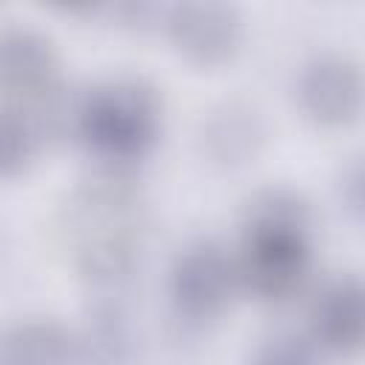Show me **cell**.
Segmentation results:
<instances>
[{"mask_svg":"<svg viewBox=\"0 0 365 365\" xmlns=\"http://www.w3.org/2000/svg\"><path fill=\"white\" fill-rule=\"evenodd\" d=\"M311 254L314 214L297 188L271 185L245 202L240 254L234 257L240 291L268 305L294 299L308 279Z\"/></svg>","mask_w":365,"mask_h":365,"instance_id":"1","label":"cell"},{"mask_svg":"<svg viewBox=\"0 0 365 365\" xmlns=\"http://www.w3.org/2000/svg\"><path fill=\"white\" fill-rule=\"evenodd\" d=\"M66 134L100 165L131 168L163 134V94L143 74H114L68 103Z\"/></svg>","mask_w":365,"mask_h":365,"instance_id":"2","label":"cell"},{"mask_svg":"<svg viewBox=\"0 0 365 365\" xmlns=\"http://www.w3.org/2000/svg\"><path fill=\"white\" fill-rule=\"evenodd\" d=\"M0 103L29 111L43 137L60 134L66 106L63 63L46 31L23 23L0 29Z\"/></svg>","mask_w":365,"mask_h":365,"instance_id":"3","label":"cell"},{"mask_svg":"<svg viewBox=\"0 0 365 365\" xmlns=\"http://www.w3.org/2000/svg\"><path fill=\"white\" fill-rule=\"evenodd\" d=\"M237 291V262L222 245L211 240L185 245L168 268V299L188 322H211L222 317L231 308Z\"/></svg>","mask_w":365,"mask_h":365,"instance_id":"4","label":"cell"},{"mask_svg":"<svg viewBox=\"0 0 365 365\" xmlns=\"http://www.w3.org/2000/svg\"><path fill=\"white\" fill-rule=\"evenodd\" d=\"M163 29L174 51L197 66H225L242 46L245 23L231 3H177L163 11Z\"/></svg>","mask_w":365,"mask_h":365,"instance_id":"5","label":"cell"},{"mask_svg":"<svg viewBox=\"0 0 365 365\" xmlns=\"http://www.w3.org/2000/svg\"><path fill=\"white\" fill-rule=\"evenodd\" d=\"M297 103L317 128H345L362 111L359 63L342 51L314 54L297 77Z\"/></svg>","mask_w":365,"mask_h":365,"instance_id":"6","label":"cell"},{"mask_svg":"<svg viewBox=\"0 0 365 365\" xmlns=\"http://www.w3.org/2000/svg\"><path fill=\"white\" fill-rule=\"evenodd\" d=\"M365 334V291L359 277L342 274L328 279L308 308V339L328 356H354Z\"/></svg>","mask_w":365,"mask_h":365,"instance_id":"7","label":"cell"},{"mask_svg":"<svg viewBox=\"0 0 365 365\" xmlns=\"http://www.w3.org/2000/svg\"><path fill=\"white\" fill-rule=\"evenodd\" d=\"M268 140L265 114L240 97L217 103L200 125V151L208 165L237 171L254 163Z\"/></svg>","mask_w":365,"mask_h":365,"instance_id":"8","label":"cell"},{"mask_svg":"<svg viewBox=\"0 0 365 365\" xmlns=\"http://www.w3.org/2000/svg\"><path fill=\"white\" fill-rule=\"evenodd\" d=\"M0 365H77L74 331L51 317L20 319L0 336Z\"/></svg>","mask_w":365,"mask_h":365,"instance_id":"9","label":"cell"},{"mask_svg":"<svg viewBox=\"0 0 365 365\" xmlns=\"http://www.w3.org/2000/svg\"><path fill=\"white\" fill-rule=\"evenodd\" d=\"M77 365H134L137 336L125 308L117 299H103L86 317L80 334H74Z\"/></svg>","mask_w":365,"mask_h":365,"instance_id":"10","label":"cell"},{"mask_svg":"<svg viewBox=\"0 0 365 365\" xmlns=\"http://www.w3.org/2000/svg\"><path fill=\"white\" fill-rule=\"evenodd\" d=\"M43 140L46 137L29 111L0 103V180L26 174Z\"/></svg>","mask_w":365,"mask_h":365,"instance_id":"11","label":"cell"},{"mask_svg":"<svg viewBox=\"0 0 365 365\" xmlns=\"http://www.w3.org/2000/svg\"><path fill=\"white\" fill-rule=\"evenodd\" d=\"M317 354L319 351L311 345L308 336L282 331V334H274V336L262 339L254 348L248 365H319Z\"/></svg>","mask_w":365,"mask_h":365,"instance_id":"12","label":"cell"},{"mask_svg":"<svg viewBox=\"0 0 365 365\" xmlns=\"http://www.w3.org/2000/svg\"><path fill=\"white\" fill-rule=\"evenodd\" d=\"M362 165H359V160H354L345 171H342V177H339V197H342V202H345V208L359 220L362 217Z\"/></svg>","mask_w":365,"mask_h":365,"instance_id":"13","label":"cell"}]
</instances>
